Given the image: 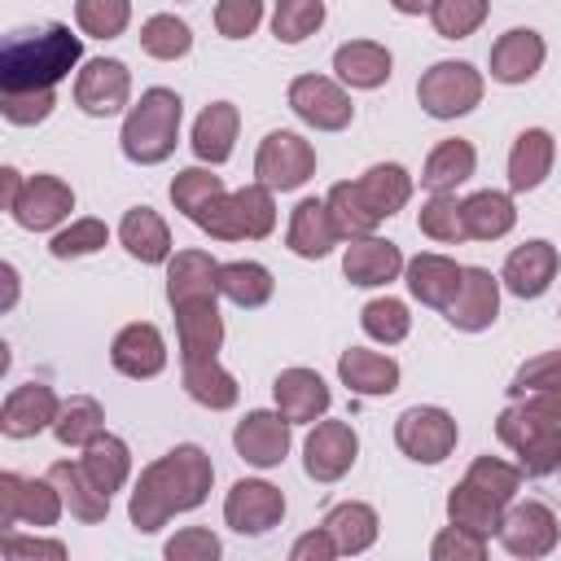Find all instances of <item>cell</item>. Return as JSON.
Wrapping results in <instances>:
<instances>
[{"label":"cell","mask_w":561,"mask_h":561,"mask_svg":"<svg viewBox=\"0 0 561 561\" xmlns=\"http://www.w3.org/2000/svg\"><path fill=\"white\" fill-rule=\"evenodd\" d=\"M337 377L351 394H364V399H377V394H394L399 390V364L381 351H364V346H351L337 355Z\"/></svg>","instance_id":"27"},{"label":"cell","mask_w":561,"mask_h":561,"mask_svg":"<svg viewBox=\"0 0 561 561\" xmlns=\"http://www.w3.org/2000/svg\"><path fill=\"white\" fill-rule=\"evenodd\" d=\"M460 215H465V232L473 241H500L504 232H513L517 224V206L508 193L500 188H478L460 202Z\"/></svg>","instance_id":"33"},{"label":"cell","mask_w":561,"mask_h":561,"mask_svg":"<svg viewBox=\"0 0 561 561\" xmlns=\"http://www.w3.org/2000/svg\"><path fill=\"white\" fill-rule=\"evenodd\" d=\"M333 557H342V552H337V543H333V535L324 526L298 535L294 548H289V561H333Z\"/></svg>","instance_id":"58"},{"label":"cell","mask_w":561,"mask_h":561,"mask_svg":"<svg viewBox=\"0 0 561 561\" xmlns=\"http://www.w3.org/2000/svg\"><path fill=\"white\" fill-rule=\"evenodd\" d=\"M355 184H359L364 206H368L377 219L399 215V210L408 206V197H412V175H408L399 162H377V167H368Z\"/></svg>","instance_id":"34"},{"label":"cell","mask_w":561,"mask_h":561,"mask_svg":"<svg viewBox=\"0 0 561 561\" xmlns=\"http://www.w3.org/2000/svg\"><path fill=\"white\" fill-rule=\"evenodd\" d=\"M500 517H504V504H495L486 491H478L473 482H460L451 486L447 495V522L465 526V530H478V535H495L500 530Z\"/></svg>","instance_id":"40"},{"label":"cell","mask_w":561,"mask_h":561,"mask_svg":"<svg viewBox=\"0 0 561 561\" xmlns=\"http://www.w3.org/2000/svg\"><path fill=\"white\" fill-rule=\"evenodd\" d=\"M75 210V188L61 180V175H31L26 184H22V193H18V202H13V224L18 228H26V232H48V228H57L66 215Z\"/></svg>","instance_id":"15"},{"label":"cell","mask_w":561,"mask_h":561,"mask_svg":"<svg viewBox=\"0 0 561 561\" xmlns=\"http://www.w3.org/2000/svg\"><path fill=\"white\" fill-rule=\"evenodd\" d=\"M75 22L92 39H118L131 22V0H75Z\"/></svg>","instance_id":"46"},{"label":"cell","mask_w":561,"mask_h":561,"mask_svg":"<svg viewBox=\"0 0 561 561\" xmlns=\"http://www.w3.org/2000/svg\"><path fill=\"white\" fill-rule=\"evenodd\" d=\"M320 526L333 535L342 557H359V552H368L377 543V513H373V504H359V500L333 504Z\"/></svg>","instance_id":"35"},{"label":"cell","mask_w":561,"mask_h":561,"mask_svg":"<svg viewBox=\"0 0 561 561\" xmlns=\"http://www.w3.org/2000/svg\"><path fill=\"white\" fill-rule=\"evenodd\" d=\"M210 482H215L210 456L197 443H180V447H171L167 456H158L140 469V478L131 486V500H127V517L140 535H153L175 513L197 508L210 495Z\"/></svg>","instance_id":"1"},{"label":"cell","mask_w":561,"mask_h":561,"mask_svg":"<svg viewBox=\"0 0 561 561\" xmlns=\"http://www.w3.org/2000/svg\"><path fill=\"white\" fill-rule=\"evenodd\" d=\"M237 127H241V114H237L232 101L206 105L197 114V123H193V153H197V162H210V167L228 162L232 145H237Z\"/></svg>","instance_id":"30"},{"label":"cell","mask_w":561,"mask_h":561,"mask_svg":"<svg viewBox=\"0 0 561 561\" xmlns=\"http://www.w3.org/2000/svg\"><path fill=\"white\" fill-rule=\"evenodd\" d=\"M451 329L460 333H482L495 324L500 316V276H491L486 267H465L460 294L451 298V307L443 311Z\"/></svg>","instance_id":"18"},{"label":"cell","mask_w":561,"mask_h":561,"mask_svg":"<svg viewBox=\"0 0 561 561\" xmlns=\"http://www.w3.org/2000/svg\"><path fill=\"white\" fill-rule=\"evenodd\" d=\"M57 96L53 88H31V92H0V114L13 123V127H35L53 114Z\"/></svg>","instance_id":"52"},{"label":"cell","mask_w":561,"mask_h":561,"mask_svg":"<svg viewBox=\"0 0 561 561\" xmlns=\"http://www.w3.org/2000/svg\"><path fill=\"white\" fill-rule=\"evenodd\" d=\"M329 215H333V224H337V232L346 237V241H355V237H373L377 232V215L364 206V197H359V184L355 180H342V184H333L329 188Z\"/></svg>","instance_id":"42"},{"label":"cell","mask_w":561,"mask_h":561,"mask_svg":"<svg viewBox=\"0 0 561 561\" xmlns=\"http://www.w3.org/2000/svg\"><path fill=\"white\" fill-rule=\"evenodd\" d=\"M390 9H394V13L416 18V13H425V9H430V0H390Z\"/></svg>","instance_id":"61"},{"label":"cell","mask_w":561,"mask_h":561,"mask_svg":"<svg viewBox=\"0 0 561 561\" xmlns=\"http://www.w3.org/2000/svg\"><path fill=\"white\" fill-rule=\"evenodd\" d=\"M482 70L469 61H434L416 79V101L430 118H460L482 101Z\"/></svg>","instance_id":"5"},{"label":"cell","mask_w":561,"mask_h":561,"mask_svg":"<svg viewBox=\"0 0 561 561\" xmlns=\"http://www.w3.org/2000/svg\"><path fill=\"white\" fill-rule=\"evenodd\" d=\"M131 96V70L118 57H92L75 75V105L92 118H110Z\"/></svg>","instance_id":"12"},{"label":"cell","mask_w":561,"mask_h":561,"mask_svg":"<svg viewBox=\"0 0 561 561\" xmlns=\"http://www.w3.org/2000/svg\"><path fill=\"white\" fill-rule=\"evenodd\" d=\"M465 482H473L478 491H486L495 504L508 508L513 495H517V486H522V465H508V460H500V456H478V460L469 465Z\"/></svg>","instance_id":"49"},{"label":"cell","mask_w":561,"mask_h":561,"mask_svg":"<svg viewBox=\"0 0 561 561\" xmlns=\"http://www.w3.org/2000/svg\"><path fill=\"white\" fill-rule=\"evenodd\" d=\"M83 57V39L53 22L44 31L9 35L0 48V92H31V88H57Z\"/></svg>","instance_id":"2"},{"label":"cell","mask_w":561,"mask_h":561,"mask_svg":"<svg viewBox=\"0 0 561 561\" xmlns=\"http://www.w3.org/2000/svg\"><path fill=\"white\" fill-rule=\"evenodd\" d=\"M495 535H500V543H504L513 557L535 561V557H548V552L557 548L561 526H557V513H552L548 504H539V500H522V504L504 508Z\"/></svg>","instance_id":"11"},{"label":"cell","mask_w":561,"mask_h":561,"mask_svg":"<svg viewBox=\"0 0 561 561\" xmlns=\"http://www.w3.org/2000/svg\"><path fill=\"white\" fill-rule=\"evenodd\" d=\"M430 557L434 561H482L486 557V535L478 530H465V526H443L430 543Z\"/></svg>","instance_id":"53"},{"label":"cell","mask_w":561,"mask_h":561,"mask_svg":"<svg viewBox=\"0 0 561 561\" xmlns=\"http://www.w3.org/2000/svg\"><path fill=\"white\" fill-rule=\"evenodd\" d=\"M61 412V399L53 386L44 381H22L4 394V408H0V430L4 438H35L39 430H53Z\"/></svg>","instance_id":"17"},{"label":"cell","mask_w":561,"mask_h":561,"mask_svg":"<svg viewBox=\"0 0 561 561\" xmlns=\"http://www.w3.org/2000/svg\"><path fill=\"white\" fill-rule=\"evenodd\" d=\"M175 337H180V359H215L224 346L219 298L180 302L175 307Z\"/></svg>","instance_id":"22"},{"label":"cell","mask_w":561,"mask_h":561,"mask_svg":"<svg viewBox=\"0 0 561 561\" xmlns=\"http://www.w3.org/2000/svg\"><path fill=\"white\" fill-rule=\"evenodd\" d=\"M324 26V0H276L272 9V35L280 44H302Z\"/></svg>","instance_id":"45"},{"label":"cell","mask_w":561,"mask_h":561,"mask_svg":"<svg viewBox=\"0 0 561 561\" xmlns=\"http://www.w3.org/2000/svg\"><path fill=\"white\" fill-rule=\"evenodd\" d=\"M517 460H522V473H530V478L557 473V465H561V425H552L539 438H530L526 447H517Z\"/></svg>","instance_id":"56"},{"label":"cell","mask_w":561,"mask_h":561,"mask_svg":"<svg viewBox=\"0 0 561 561\" xmlns=\"http://www.w3.org/2000/svg\"><path fill=\"white\" fill-rule=\"evenodd\" d=\"M171 561H215L219 552H224V543H219V535H210L206 526H184L175 539H167V548H162Z\"/></svg>","instance_id":"57"},{"label":"cell","mask_w":561,"mask_h":561,"mask_svg":"<svg viewBox=\"0 0 561 561\" xmlns=\"http://www.w3.org/2000/svg\"><path fill=\"white\" fill-rule=\"evenodd\" d=\"M110 364L123 373V377H158L167 368V342L158 333V324L149 320H136V324H123L110 342Z\"/></svg>","instance_id":"19"},{"label":"cell","mask_w":561,"mask_h":561,"mask_svg":"<svg viewBox=\"0 0 561 561\" xmlns=\"http://www.w3.org/2000/svg\"><path fill=\"white\" fill-rule=\"evenodd\" d=\"M118 241H123V250H127L131 259H140V263H167V259H171V228H167V219H162L158 210H149V206H131V210L123 215Z\"/></svg>","instance_id":"32"},{"label":"cell","mask_w":561,"mask_h":561,"mask_svg":"<svg viewBox=\"0 0 561 561\" xmlns=\"http://www.w3.org/2000/svg\"><path fill=\"white\" fill-rule=\"evenodd\" d=\"M280 517H285V495H280V486H272L263 478H241L224 495V522L237 535H250V539L267 535L272 526H280Z\"/></svg>","instance_id":"10"},{"label":"cell","mask_w":561,"mask_h":561,"mask_svg":"<svg viewBox=\"0 0 561 561\" xmlns=\"http://www.w3.org/2000/svg\"><path fill=\"white\" fill-rule=\"evenodd\" d=\"M140 48H145L149 57H158V61H180V57H188V48H193V31H188V22L175 18V13H153V18L140 26Z\"/></svg>","instance_id":"43"},{"label":"cell","mask_w":561,"mask_h":561,"mask_svg":"<svg viewBox=\"0 0 561 561\" xmlns=\"http://www.w3.org/2000/svg\"><path fill=\"white\" fill-rule=\"evenodd\" d=\"M390 48L386 44H377V39H351V44H342L337 53H333V70H337V79L346 83V88H364V92H373V88H381L386 79H390Z\"/></svg>","instance_id":"29"},{"label":"cell","mask_w":561,"mask_h":561,"mask_svg":"<svg viewBox=\"0 0 561 561\" xmlns=\"http://www.w3.org/2000/svg\"><path fill=\"white\" fill-rule=\"evenodd\" d=\"M263 22V0H219L215 4V26L224 39H245Z\"/></svg>","instance_id":"54"},{"label":"cell","mask_w":561,"mask_h":561,"mask_svg":"<svg viewBox=\"0 0 561 561\" xmlns=\"http://www.w3.org/2000/svg\"><path fill=\"white\" fill-rule=\"evenodd\" d=\"M254 175L272 193L302 188L316 175V149L298 131H267L263 145H259V153H254Z\"/></svg>","instance_id":"7"},{"label":"cell","mask_w":561,"mask_h":561,"mask_svg":"<svg viewBox=\"0 0 561 561\" xmlns=\"http://www.w3.org/2000/svg\"><path fill=\"white\" fill-rule=\"evenodd\" d=\"M557 473H561V465H557Z\"/></svg>","instance_id":"62"},{"label":"cell","mask_w":561,"mask_h":561,"mask_svg":"<svg viewBox=\"0 0 561 561\" xmlns=\"http://www.w3.org/2000/svg\"><path fill=\"white\" fill-rule=\"evenodd\" d=\"M473 167H478V153H473V145L469 140H438L434 149H430V158H425V171H421V184L430 188V193H451L456 184H465L469 175H473Z\"/></svg>","instance_id":"37"},{"label":"cell","mask_w":561,"mask_h":561,"mask_svg":"<svg viewBox=\"0 0 561 561\" xmlns=\"http://www.w3.org/2000/svg\"><path fill=\"white\" fill-rule=\"evenodd\" d=\"M79 465H83V473H88L105 495H114V491L127 482V473H131V451H127V443H123L118 434H96V438L83 447Z\"/></svg>","instance_id":"39"},{"label":"cell","mask_w":561,"mask_h":561,"mask_svg":"<svg viewBox=\"0 0 561 561\" xmlns=\"http://www.w3.org/2000/svg\"><path fill=\"white\" fill-rule=\"evenodd\" d=\"M105 241H110V228H105L101 219L88 215V219H75L70 228L53 232L48 254H53V259H83V254H96Z\"/></svg>","instance_id":"51"},{"label":"cell","mask_w":561,"mask_h":561,"mask_svg":"<svg viewBox=\"0 0 561 561\" xmlns=\"http://www.w3.org/2000/svg\"><path fill=\"white\" fill-rule=\"evenodd\" d=\"M272 394H276L280 416H289L294 425L320 421L329 412V403H333V394H329V386H324V377L316 368H285V373H276Z\"/></svg>","instance_id":"23"},{"label":"cell","mask_w":561,"mask_h":561,"mask_svg":"<svg viewBox=\"0 0 561 561\" xmlns=\"http://www.w3.org/2000/svg\"><path fill=\"white\" fill-rule=\"evenodd\" d=\"M167 298L171 307L219 298V263L206 250H175V259H167Z\"/></svg>","instance_id":"26"},{"label":"cell","mask_w":561,"mask_h":561,"mask_svg":"<svg viewBox=\"0 0 561 561\" xmlns=\"http://www.w3.org/2000/svg\"><path fill=\"white\" fill-rule=\"evenodd\" d=\"M552 158H557L552 136H548L543 127H526V131L513 140V149H508V188H513V193L539 188V184L548 180V171H552Z\"/></svg>","instance_id":"28"},{"label":"cell","mask_w":561,"mask_h":561,"mask_svg":"<svg viewBox=\"0 0 561 561\" xmlns=\"http://www.w3.org/2000/svg\"><path fill=\"white\" fill-rule=\"evenodd\" d=\"M289 416H280V408L276 412H267V408H254V412H245L241 421H237V430H232V447H237V456L245 460V465H254V469H276L285 456H289Z\"/></svg>","instance_id":"14"},{"label":"cell","mask_w":561,"mask_h":561,"mask_svg":"<svg viewBox=\"0 0 561 561\" xmlns=\"http://www.w3.org/2000/svg\"><path fill=\"white\" fill-rule=\"evenodd\" d=\"M48 478H53V486L61 491V500H66V508H70V517H79V522H88V526H96V522H105L110 517V495L83 473V465L75 460H57V465H48Z\"/></svg>","instance_id":"31"},{"label":"cell","mask_w":561,"mask_h":561,"mask_svg":"<svg viewBox=\"0 0 561 561\" xmlns=\"http://www.w3.org/2000/svg\"><path fill=\"white\" fill-rule=\"evenodd\" d=\"M430 22L443 39H469L486 13H491V0H430Z\"/></svg>","instance_id":"44"},{"label":"cell","mask_w":561,"mask_h":561,"mask_svg":"<svg viewBox=\"0 0 561 561\" xmlns=\"http://www.w3.org/2000/svg\"><path fill=\"white\" fill-rule=\"evenodd\" d=\"M22 184H26V180H22L13 167H4V171H0V188H4V193H0V206H4V210H13V202H18Z\"/></svg>","instance_id":"60"},{"label":"cell","mask_w":561,"mask_h":561,"mask_svg":"<svg viewBox=\"0 0 561 561\" xmlns=\"http://www.w3.org/2000/svg\"><path fill=\"white\" fill-rule=\"evenodd\" d=\"M359 456V438L346 421H316L302 443V469L311 482H337L351 473Z\"/></svg>","instance_id":"13"},{"label":"cell","mask_w":561,"mask_h":561,"mask_svg":"<svg viewBox=\"0 0 561 561\" xmlns=\"http://www.w3.org/2000/svg\"><path fill=\"white\" fill-rule=\"evenodd\" d=\"M53 434H57L61 447H88L96 434H105V412H101V403L88 399V394L66 399L61 412H57V421H53Z\"/></svg>","instance_id":"41"},{"label":"cell","mask_w":561,"mask_h":561,"mask_svg":"<svg viewBox=\"0 0 561 561\" xmlns=\"http://www.w3.org/2000/svg\"><path fill=\"white\" fill-rule=\"evenodd\" d=\"M548 48H543V35L530 31V26H513L504 31L495 44H491V79L495 83H530L543 66Z\"/></svg>","instance_id":"20"},{"label":"cell","mask_w":561,"mask_h":561,"mask_svg":"<svg viewBox=\"0 0 561 561\" xmlns=\"http://www.w3.org/2000/svg\"><path fill=\"white\" fill-rule=\"evenodd\" d=\"M359 324H364V333L373 337V342H386V346H394V342H403L408 337V329H412V316H408V307L399 302V298H373V302H364V311H359Z\"/></svg>","instance_id":"48"},{"label":"cell","mask_w":561,"mask_h":561,"mask_svg":"<svg viewBox=\"0 0 561 561\" xmlns=\"http://www.w3.org/2000/svg\"><path fill=\"white\" fill-rule=\"evenodd\" d=\"M416 224H421V232H425L430 241H443V245H456V241L469 237V232H465V215H460L456 193H430V202L421 206Z\"/></svg>","instance_id":"47"},{"label":"cell","mask_w":561,"mask_h":561,"mask_svg":"<svg viewBox=\"0 0 561 561\" xmlns=\"http://www.w3.org/2000/svg\"><path fill=\"white\" fill-rule=\"evenodd\" d=\"M557 267H561L557 245L535 237V241H522L517 250H508V259L500 267V285L508 294H517V298H539L557 280Z\"/></svg>","instance_id":"16"},{"label":"cell","mask_w":561,"mask_h":561,"mask_svg":"<svg viewBox=\"0 0 561 561\" xmlns=\"http://www.w3.org/2000/svg\"><path fill=\"white\" fill-rule=\"evenodd\" d=\"M219 294H224L228 302L254 311V307L272 302L276 280H272V272H267L263 263H254V259H237V263H219Z\"/></svg>","instance_id":"38"},{"label":"cell","mask_w":561,"mask_h":561,"mask_svg":"<svg viewBox=\"0 0 561 561\" xmlns=\"http://www.w3.org/2000/svg\"><path fill=\"white\" fill-rule=\"evenodd\" d=\"M180 118H184V101L171 88L140 92V101L127 110L123 131H118L127 162H136V167L167 162L175 153V140H180Z\"/></svg>","instance_id":"3"},{"label":"cell","mask_w":561,"mask_h":561,"mask_svg":"<svg viewBox=\"0 0 561 561\" xmlns=\"http://www.w3.org/2000/svg\"><path fill=\"white\" fill-rule=\"evenodd\" d=\"M66 500L53 486V478H22V473H0V530H13L18 522L26 526H57Z\"/></svg>","instance_id":"8"},{"label":"cell","mask_w":561,"mask_h":561,"mask_svg":"<svg viewBox=\"0 0 561 561\" xmlns=\"http://www.w3.org/2000/svg\"><path fill=\"white\" fill-rule=\"evenodd\" d=\"M4 557H53V561H61L66 557V543L61 539H18L13 530H4Z\"/></svg>","instance_id":"59"},{"label":"cell","mask_w":561,"mask_h":561,"mask_svg":"<svg viewBox=\"0 0 561 561\" xmlns=\"http://www.w3.org/2000/svg\"><path fill=\"white\" fill-rule=\"evenodd\" d=\"M219 193H228V188H224V180L210 175L206 167H184V171L171 180V202H175V210H184L188 219H193L206 202H215Z\"/></svg>","instance_id":"50"},{"label":"cell","mask_w":561,"mask_h":561,"mask_svg":"<svg viewBox=\"0 0 561 561\" xmlns=\"http://www.w3.org/2000/svg\"><path fill=\"white\" fill-rule=\"evenodd\" d=\"M193 224L202 232H210L215 241H263L276 228V202L267 184H245L237 193H219L215 202H206Z\"/></svg>","instance_id":"4"},{"label":"cell","mask_w":561,"mask_h":561,"mask_svg":"<svg viewBox=\"0 0 561 561\" xmlns=\"http://www.w3.org/2000/svg\"><path fill=\"white\" fill-rule=\"evenodd\" d=\"M456 438H460V425L447 408L416 403V408L399 412V421H394V443L416 465H443L456 451Z\"/></svg>","instance_id":"6"},{"label":"cell","mask_w":561,"mask_h":561,"mask_svg":"<svg viewBox=\"0 0 561 561\" xmlns=\"http://www.w3.org/2000/svg\"><path fill=\"white\" fill-rule=\"evenodd\" d=\"M180 364H184V390L193 403H202L210 412H228L237 403L241 386L219 359H180Z\"/></svg>","instance_id":"36"},{"label":"cell","mask_w":561,"mask_h":561,"mask_svg":"<svg viewBox=\"0 0 561 561\" xmlns=\"http://www.w3.org/2000/svg\"><path fill=\"white\" fill-rule=\"evenodd\" d=\"M289 110L316 131H342L355 118V105H351L346 88L324 79V75H298L289 83Z\"/></svg>","instance_id":"9"},{"label":"cell","mask_w":561,"mask_h":561,"mask_svg":"<svg viewBox=\"0 0 561 561\" xmlns=\"http://www.w3.org/2000/svg\"><path fill=\"white\" fill-rule=\"evenodd\" d=\"M543 386H561V351H543V355L526 359V364L513 373L508 394H513V399H522V394L543 390Z\"/></svg>","instance_id":"55"},{"label":"cell","mask_w":561,"mask_h":561,"mask_svg":"<svg viewBox=\"0 0 561 561\" xmlns=\"http://www.w3.org/2000/svg\"><path fill=\"white\" fill-rule=\"evenodd\" d=\"M399 272H403V254L394 241H381V237H355L342 254V276L359 289L390 285Z\"/></svg>","instance_id":"24"},{"label":"cell","mask_w":561,"mask_h":561,"mask_svg":"<svg viewBox=\"0 0 561 561\" xmlns=\"http://www.w3.org/2000/svg\"><path fill=\"white\" fill-rule=\"evenodd\" d=\"M403 276H408V289L421 307H434V311H447L451 298L460 294V280H465V267L447 254H416L403 263Z\"/></svg>","instance_id":"21"},{"label":"cell","mask_w":561,"mask_h":561,"mask_svg":"<svg viewBox=\"0 0 561 561\" xmlns=\"http://www.w3.org/2000/svg\"><path fill=\"white\" fill-rule=\"evenodd\" d=\"M342 241L333 215H329V202L320 197H302L289 215V228H285V245L298 254V259H324L333 245Z\"/></svg>","instance_id":"25"}]
</instances>
